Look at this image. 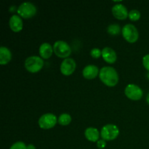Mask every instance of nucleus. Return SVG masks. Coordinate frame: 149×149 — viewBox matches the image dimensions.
<instances>
[{"instance_id": "nucleus-18", "label": "nucleus", "mask_w": 149, "mask_h": 149, "mask_svg": "<svg viewBox=\"0 0 149 149\" xmlns=\"http://www.w3.org/2000/svg\"><path fill=\"white\" fill-rule=\"evenodd\" d=\"M71 122V116L68 113H63L58 117V123L61 125H68Z\"/></svg>"}, {"instance_id": "nucleus-11", "label": "nucleus", "mask_w": 149, "mask_h": 149, "mask_svg": "<svg viewBox=\"0 0 149 149\" xmlns=\"http://www.w3.org/2000/svg\"><path fill=\"white\" fill-rule=\"evenodd\" d=\"M9 24H10V29L15 32L20 31L23 29V20L18 15H12L10 18Z\"/></svg>"}, {"instance_id": "nucleus-21", "label": "nucleus", "mask_w": 149, "mask_h": 149, "mask_svg": "<svg viewBox=\"0 0 149 149\" xmlns=\"http://www.w3.org/2000/svg\"><path fill=\"white\" fill-rule=\"evenodd\" d=\"M90 55L93 58H98L100 55H102V50H100L99 48H93L90 51Z\"/></svg>"}, {"instance_id": "nucleus-7", "label": "nucleus", "mask_w": 149, "mask_h": 149, "mask_svg": "<svg viewBox=\"0 0 149 149\" xmlns=\"http://www.w3.org/2000/svg\"><path fill=\"white\" fill-rule=\"evenodd\" d=\"M57 121H58V119L55 114L52 113H47L40 116L38 123L41 128L44 130H47L53 127L57 123Z\"/></svg>"}, {"instance_id": "nucleus-15", "label": "nucleus", "mask_w": 149, "mask_h": 149, "mask_svg": "<svg viewBox=\"0 0 149 149\" xmlns=\"http://www.w3.org/2000/svg\"><path fill=\"white\" fill-rule=\"evenodd\" d=\"M99 131L95 127H87L84 131L86 138L91 142H97L99 139Z\"/></svg>"}, {"instance_id": "nucleus-1", "label": "nucleus", "mask_w": 149, "mask_h": 149, "mask_svg": "<svg viewBox=\"0 0 149 149\" xmlns=\"http://www.w3.org/2000/svg\"><path fill=\"white\" fill-rule=\"evenodd\" d=\"M99 77L106 85L109 87L115 86L119 81V75L114 68L111 66H104L100 70Z\"/></svg>"}, {"instance_id": "nucleus-6", "label": "nucleus", "mask_w": 149, "mask_h": 149, "mask_svg": "<svg viewBox=\"0 0 149 149\" xmlns=\"http://www.w3.org/2000/svg\"><path fill=\"white\" fill-rule=\"evenodd\" d=\"M122 33L123 37L128 42H130V43L136 42L138 39V36H139V33H138L137 28L134 25L130 24V23L125 25L122 27Z\"/></svg>"}, {"instance_id": "nucleus-5", "label": "nucleus", "mask_w": 149, "mask_h": 149, "mask_svg": "<svg viewBox=\"0 0 149 149\" xmlns=\"http://www.w3.org/2000/svg\"><path fill=\"white\" fill-rule=\"evenodd\" d=\"M53 50L57 56L62 58H67L71 52V47L66 42L63 40L56 41L54 43Z\"/></svg>"}, {"instance_id": "nucleus-14", "label": "nucleus", "mask_w": 149, "mask_h": 149, "mask_svg": "<svg viewBox=\"0 0 149 149\" xmlns=\"http://www.w3.org/2000/svg\"><path fill=\"white\" fill-rule=\"evenodd\" d=\"M53 51V47L52 45L47 42H44L39 47V54L42 58L45 59L49 58L52 55Z\"/></svg>"}, {"instance_id": "nucleus-24", "label": "nucleus", "mask_w": 149, "mask_h": 149, "mask_svg": "<svg viewBox=\"0 0 149 149\" xmlns=\"http://www.w3.org/2000/svg\"><path fill=\"white\" fill-rule=\"evenodd\" d=\"M26 149H36V147H35L34 145H33V144H29V145L27 146Z\"/></svg>"}, {"instance_id": "nucleus-13", "label": "nucleus", "mask_w": 149, "mask_h": 149, "mask_svg": "<svg viewBox=\"0 0 149 149\" xmlns=\"http://www.w3.org/2000/svg\"><path fill=\"white\" fill-rule=\"evenodd\" d=\"M102 57L105 61L109 63H113L117 59L116 52L109 47H106L102 49Z\"/></svg>"}, {"instance_id": "nucleus-3", "label": "nucleus", "mask_w": 149, "mask_h": 149, "mask_svg": "<svg viewBox=\"0 0 149 149\" xmlns=\"http://www.w3.org/2000/svg\"><path fill=\"white\" fill-rule=\"evenodd\" d=\"M18 15L23 18H29L36 13V7L33 3L29 1H24L18 6L17 9Z\"/></svg>"}, {"instance_id": "nucleus-12", "label": "nucleus", "mask_w": 149, "mask_h": 149, "mask_svg": "<svg viewBox=\"0 0 149 149\" xmlns=\"http://www.w3.org/2000/svg\"><path fill=\"white\" fill-rule=\"evenodd\" d=\"M99 72V69L97 66L90 64V65H86L82 71V74L84 78L87 79H92L95 78L97 76Z\"/></svg>"}, {"instance_id": "nucleus-9", "label": "nucleus", "mask_w": 149, "mask_h": 149, "mask_svg": "<svg viewBox=\"0 0 149 149\" xmlns=\"http://www.w3.org/2000/svg\"><path fill=\"white\" fill-rule=\"evenodd\" d=\"M77 64L73 58H67L62 61L61 64V71L63 74L68 76L72 74L76 69Z\"/></svg>"}, {"instance_id": "nucleus-16", "label": "nucleus", "mask_w": 149, "mask_h": 149, "mask_svg": "<svg viewBox=\"0 0 149 149\" xmlns=\"http://www.w3.org/2000/svg\"><path fill=\"white\" fill-rule=\"evenodd\" d=\"M12 58V53L7 47L1 46L0 47V64L5 65L10 62Z\"/></svg>"}, {"instance_id": "nucleus-26", "label": "nucleus", "mask_w": 149, "mask_h": 149, "mask_svg": "<svg viewBox=\"0 0 149 149\" xmlns=\"http://www.w3.org/2000/svg\"><path fill=\"white\" fill-rule=\"evenodd\" d=\"M146 101H147V103L149 104V93L147 95V96H146Z\"/></svg>"}, {"instance_id": "nucleus-8", "label": "nucleus", "mask_w": 149, "mask_h": 149, "mask_svg": "<svg viewBox=\"0 0 149 149\" xmlns=\"http://www.w3.org/2000/svg\"><path fill=\"white\" fill-rule=\"evenodd\" d=\"M125 95L128 98L133 100H138L142 97L143 90L139 86L134 84H129L127 85L125 90Z\"/></svg>"}, {"instance_id": "nucleus-23", "label": "nucleus", "mask_w": 149, "mask_h": 149, "mask_svg": "<svg viewBox=\"0 0 149 149\" xmlns=\"http://www.w3.org/2000/svg\"><path fill=\"white\" fill-rule=\"evenodd\" d=\"M106 146V143L105 140H98L97 142V146L98 148H105Z\"/></svg>"}, {"instance_id": "nucleus-4", "label": "nucleus", "mask_w": 149, "mask_h": 149, "mask_svg": "<svg viewBox=\"0 0 149 149\" xmlns=\"http://www.w3.org/2000/svg\"><path fill=\"white\" fill-rule=\"evenodd\" d=\"M119 134V130L116 125L113 124H109L103 127L100 131L103 140L105 141H113L116 139Z\"/></svg>"}, {"instance_id": "nucleus-20", "label": "nucleus", "mask_w": 149, "mask_h": 149, "mask_svg": "<svg viewBox=\"0 0 149 149\" xmlns=\"http://www.w3.org/2000/svg\"><path fill=\"white\" fill-rule=\"evenodd\" d=\"M27 146L22 141H17L11 146L10 149H26Z\"/></svg>"}, {"instance_id": "nucleus-22", "label": "nucleus", "mask_w": 149, "mask_h": 149, "mask_svg": "<svg viewBox=\"0 0 149 149\" xmlns=\"http://www.w3.org/2000/svg\"><path fill=\"white\" fill-rule=\"evenodd\" d=\"M143 64L144 67L149 71V54H147L143 58Z\"/></svg>"}, {"instance_id": "nucleus-2", "label": "nucleus", "mask_w": 149, "mask_h": 149, "mask_svg": "<svg viewBox=\"0 0 149 149\" xmlns=\"http://www.w3.org/2000/svg\"><path fill=\"white\" fill-rule=\"evenodd\" d=\"M25 68L28 71L31 73L38 72L44 65V61L40 57L32 55L28 57L25 61Z\"/></svg>"}, {"instance_id": "nucleus-25", "label": "nucleus", "mask_w": 149, "mask_h": 149, "mask_svg": "<svg viewBox=\"0 0 149 149\" xmlns=\"http://www.w3.org/2000/svg\"><path fill=\"white\" fill-rule=\"evenodd\" d=\"M16 7H15V5H13L12 6V7H10V11L11 12L12 11V13H13V12H14V10H15V9Z\"/></svg>"}, {"instance_id": "nucleus-17", "label": "nucleus", "mask_w": 149, "mask_h": 149, "mask_svg": "<svg viewBox=\"0 0 149 149\" xmlns=\"http://www.w3.org/2000/svg\"><path fill=\"white\" fill-rule=\"evenodd\" d=\"M107 31L109 34L115 36V35H117L120 33L121 27L119 24L113 23V24H111L108 26Z\"/></svg>"}, {"instance_id": "nucleus-19", "label": "nucleus", "mask_w": 149, "mask_h": 149, "mask_svg": "<svg viewBox=\"0 0 149 149\" xmlns=\"http://www.w3.org/2000/svg\"><path fill=\"white\" fill-rule=\"evenodd\" d=\"M128 17L131 20H138L141 17V13L138 10H132L129 12Z\"/></svg>"}, {"instance_id": "nucleus-10", "label": "nucleus", "mask_w": 149, "mask_h": 149, "mask_svg": "<svg viewBox=\"0 0 149 149\" xmlns=\"http://www.w3.org/2000/svg\"><path fill=\"white\" fill-rule=\"evenodd\" d=\"M111 10L113 16L116 18L119 19V20L126 19L127 17L128 14H129L127 7L122 4H115V5L113 6Z\"/></svg>"}]
</instances>
